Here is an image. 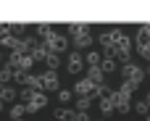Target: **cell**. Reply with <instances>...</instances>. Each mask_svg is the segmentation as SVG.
<instances>
[{
	"instance_id": "24",
	"label": "cell",
	"mask_w": 150,
	"mask_h": 121,
	"mask_svg": "<svg viewBox=\"0 0 150 121\" xmlns=\"http://www.w3.org/2000/svg\"><path fill=\"white\" fill-rule=\"evenodd\" d=\"M87 24H69V32L74 34V37H79V34H87Z\"/></svg>"
},
{
	"instance_id": "34",
	"label": "cell",
	"mask_w": 150,
	"mask_h": 121,
	"mask_svg": "<svg viewBox=\"0 0 150 121\" xmlns=\"http://www.w3.org/2000/svg\"><path fill=\"white\" fill-rule=\"evenodd\" d=\"M148 74H150V69H148Z\"/></svg>"
},
{
	"instance_id": "6",
	"label": "cell",
	"mask_w": 150,
	"mask_h": 121,
	"mask_svg": "<svg viewBox=\"0 0 150 121\" xmlns=\"http://www.w3.org/2000/svg\"><path fill=\"white\" fill-rule=\"evenodd\" d=\"M82 66H84V58H82L79 53H71V55H69V61H66L69 74H79V71H82Z\"/></svg>"
},
{
	"instance_id": "20",
	"label": "cell",
	"mask_w": 150,
	"mask_h": 121,
	"mask_svg": "<svg viewBox=\"0 0 150 121\" xmlns=\"http://www.w3.org/2000/svg\"><path fill=\"white\" fill-rule=\"evenodd\" d=\"M24 113H26V105H24V103H13V105H11V121L21 119Z\"/></svg>"
},
{
	"instance_id": "8",
	"label": "cell",
	"mask_w": 150,
	"mask_h": 121,
	"mask_svg": "<svg viewBox=\"0 0 150 121\" xmlns=\"http://www.w3.org/2000/svg\"><path fill=\"white\" fill-rule=\"evenodd\" d=\"M16 98H18V90H16V87H11V84H0V100H3V103H11V105H13Z\"/></svg>"
},
{
	"instance_id": "21",
	"label": "cell",
	"mask_w": 150,
	"mask_h": 121,
	"mask_svg": "<svg viewBox=\"0 0 150 121\" xmlns=\"http://www.w3.org/2000/svg\"><path fill=\"white\" fill-rule=\"evenodd\" d=\"M74 45L82 47V50L90 47V45H92V34H79V37H74Z\"/></svg>"
},
{
	"instance_id": "26",
	"label": "cell",
	"mask_w": 150,
	"mask_h": 121,
	"mask_svg": "<svg viewBox=\"0 0 150 121\" xmlns=\"http://www.w3.org/2000/svg\"><path fill=\"white\" fill-rule=\"evenodd\" d=\"M71 98H74V90H58V100H61L63 105H66Z\"/></svg>"
},
{
	"instance_id": "14",
	"label": "cell",
	"mask_w": 150,
	"mask_h": 121,
	"mask_svg": "<svg viewBox=\"0 0 150 121\" xmlns=\"http://www.w3.org/2000/svg\"><path fill=\"white\" fill-rule=\"evenodd\" d=\"M13 76H16V69H13L11 63H5V66L0 69V84H8Z\"/></svg>"
},
{
	"instance_id": "1",
	"label": "cell",
	"mask_w": 150,
	"mask_h": 121,
	"mask_svg": "<svg viewBox=\"0 0 150 121\" xmlns=\"http://www.w3.org/2000/svg\"><path fill=\"white\" fill-rule=\"evenodd\" d=\"M121 76H124L127 82H134V84H140V82L145 79V71H142L137 63H127V66H121Z\"/></svg>"
},
{
	"instance_id": "16",
	"label": "cell",
	"mask_w": 150,
	"mask_h": 121,
	"mask_svg": "<svg viewBox=\"0 0 150 121\" xmlns=\"http://www.w3.org/2000/svg\"><path fill=\"white\" fill-rule=\"evenodd\" d=\"M34 63H37V61H34V58H32V55H24V58H21V61H18V66H16V71H24V74H29V71H32V66H34Z\"/></svg>"
},
{
	"instance_id": "23",
	"label": "cell",
	"mask_w": 150,
	"mask_h": 121,
	"mask_svg": "<svg viewBox=\"0 0 150 121\" xmlns=\"http://www.w3.org/2000/svg\"><path fill=\"white\" fill-rule=\"evenodd\" d=\"M34 92H37V90H29V87H24V90H18V100H21L24 105H29V103H32V98H34Z\"/></svg>"
},
{
	"instance_id": "4",
	"label": "cell",
	"mask_w": 150,
	"mask_h": 121,
	"mask_svg": "<svg viewBox=\"0 0 150 121\" xmlns=\"http://www.w3.org/2000/svg\"><path fill=\"white\" fill-rule=\"evenodd\" d=\"M95 92V84L90 82V79H79L76 84H74V95H79V98H90Z\"/></svg>"
},
{
	"instance_id": "19",
	"label": "cell",
	"mask_w": 150,
	"mask_h": 121,
	"mask_svg": "<svg viewBox=\"0 0 150 121\" xmlns=\"http://www.w3.org/2000/svg\"><path fill=\"white\" fill-rule=\"evenodd\" d=\"M45 66H47V71H58V66H61V55H58V53H50L47 61H45Z\"/></svg>"
},
{
	"instance_id": "33",
	"label": "cell",
	"mask_w": 150,
	"mask_h": 121,
	"mask_svg": "<svg viewBox=\"0 0 150 121\" xmlns=\"http://www.w3.org/2000/svg\"><path fill=\"white\" fill-rule=\"evenodd\" d=\"M145 121H150V116H148V119H145Z\"/></svg>"
},
{
	"instance_id": "22",
	"label": "cell",
	"mask_w": 150,
	"mask_h": 121,
	"mask_svg": "<svg viewBox=\"0 0 150 121\" xmlns=\"http://www.w3.org/2000/svg\"><path fill=\"white\" fill-rule=\"evenodd\" d=\"M84 61L90 63V69H100V63H103L100 53H87V55H84Z\"/></svg>"
},
{
	"instance_id": "32",
	"label": "cell",
	"mask_w": 150,
	"mask_h": 121,
	"mask_svg": "<svg viewBox=\"0 0 150 121\" xmlns=\"http://www.w3.org/2000/svg\"><path fill=\"white\" fill-rule=\"evenodd\" d=\"M16 121H24V119H16Z\"/></svg>"
},
{
	"instance_id": "3",
	"label": "cell",
	"mask_w": 150,
	"mask_h": 121,
	"mask_svg": "<svg viewBox=\"0 0 150 121\" xmlns=\"http://www.w3.org/2000/svg\"><path fill=\"white\" fill-rule=\"evenodd\" d=\"M129 50H132V40H129L124 32L116 29V47H113V55H116V53H129Z\"/></svg>"
},
{
	"instance_id": "7",
	"label": "cell",
	"mask_w": 150,
	"mask_h": 121,
	"mask_svg": "<svg viewBox=\"0 0 150 121\" xmlns=\"http://www.w3.org/2000/svg\"><path fill=\"white\" fill-rule=\"evenodd\" d=\"M45 105H47V95H45V92H34L32 103L26 105V113H34V111H40V108H45Z\"/></svg>"
},
{
	"instance_id": "12",
	"label": "cell",
	"mask_w": 150,
	"mask_h": 121,
	"mask_svg": "<svg viewBox=\"0 0 150 121\" xmlns=\"http://www.w3.org/2000/svg\"><path fill=\"white\" fill-rule=\"evenodd\" d=\"M29 55H32L34 61H47V55H50V50H47V45L42 42V45H37V47H34V50H32Z\"/></svg>"
},
{
	"instance_id": "31",
	"label": "cell",
	"mask_w": 150,
	"mask_h": 121,
	"mask_svg": "<svg viewBox=\"0 0 150 121\" xmlns=\"http://www.w3.org/2000/svg\"><path fill=\"white\" fill-rule=\"evenodd\" d=\"M3 105H5V103H3V100H0V111H3Z\"/></svg>"
},
{
	"instance_id": "18",
	"label": "cell",
	"mask_w": 150,
	"mask_h": 121,
	"mask_svg": "<svg viewBox=\"0 0 150 121\" xmlns=\"http://www.w3.org/2000/svg\"><path fill=\"white\" fill-rule=\"evenodd\" d=\"M100 69H103V74H113L116 71V58L113 55H105L103 63H100Z\"/></svg>"
},
{
	"instance_id": "25",
	"label": "cell",
	"mask_w": 150,
	"mask_h": 121,
	"mask_svg": "<svg viewBox=\"0 0 150 121\" xmlns=\"http://www.w3.org/2000/svg\"><path fill=\"white\" fill-rule=\"evenodd\" d=\"M92 100H95L92 95H90V98H79V100H76V108H79V111H90V105H92Z\"/></svg>"
},
{
	"instance_id": "10",
	"label": "cell",
	"mask_w": 150,
	"mask_h": 121,
	"mask_svg": "<svg viewBox=\"0 0 150 121\" xmlns=\"http://www.w3.org/2000/svg\"><path fill=\"white\" fill-rule=\"evenodd\" d=\"M42 90H58V74L55 71H45L42 74Z\"/></svg>"
},
{
	"instance_id": "13",
	"label": "cell",
	"mask_w": 150,
	"mask_h": 121,
	"mask_svg": "<svg viewBox=\"0 0 150 121\" xmlns=\"http://www.w3.org/2000/svg\"><path fill=\"white\" fill-rule=\"evenodd\" d=\"M87 79H90L95 87H100L103 79H105V74H103V69H90V71H87Z\"/></svg>"
},
{
	"instance_id": "15",
	"label": "cell",
	"mask_w": 150,
	"mask_h": 121,
	"mask_svg": "<svg viewBox=\"0 0 150 121\" xmlns=\"http://www.w3.org/2000/svg\"><path fill=\"white\" fill-rule=\"evenodd\" d=\"M55 119L58 121H76V111H71V108H58V111H55Z\"/></svg>"
},
{
	"instance_id": "30",
	"label": "cell",
	"mask_w": 150,
	"mask_h": 121,
	"mask_svg": "<svg viewBox=\"0 0 150 121\" xmlns=\"http://www.w3.org/2000/svg\"><path fill=\"white\" fill-rule=\"evenodd\" d=\"M145 103H148V105H150V92H148V95H145Z\"/></svg>"
},
{
	"instance_id": "29",
	"label": "cell",
	"mask_w": 150,
	"mask_h": 121,
	"mask_svg": "<svg viewBox=\"0 0 150 121\" xmlns=\"http://www.w3.org/2000/svg\"><path fill=\"white\" fill-rule=\"evenodd\" d=\"M76 121H90V113L87 111H76Z\"/></svg>"
},
{
	"instance_id": "2",
	"label": "cell",
	"mask_w": 150,
	"mask_h": 121,
	"mask_svg": "<svg viewBox=\"0 0 150 121\" xmlns=\"http://www.w3.org/2000/svg\"><path fill=\"white\" fill-rule=\"evenodd\" d=\"M45 45H47L50 53H63V50L69 47V40H66L63 34H53L50 40H45Z\"/></svg>"
},
{
	"instance_id": "5",
	"label": "cell",
	"mask_w": 150,
	"mask_h": 121,
	"mask_svg": "<svg viewBox=\"0 0 150 121\" xmlns=\"http://www.w3.org/2000/svg\"><path fill=\"white\" fill-rule=\"evenodd\" d=\"M100 45L105 47V55H113V47H116V29H113V32H103V34H100Z\"/></svg>"
},
{
	"instance_id": "17",
	"label": "cell",
	"mask_w": 150,
	"mask_h": 121,
	"mask_svg": "<svg viewBox=\"0 0 150 121\" xmlns=\"http://www.w3.org/2000/svg\"><path fill=\"white\" fill-rule=\"evenodd\" d=\"M100 111H103L105 116L116 111V100H113V95H108V98H103V100H100Z\"/></svg>"
},
{
	"instance_id": "9",
	"label": "cell",
	"mask_w": 150,
	"mask_h": 121,
	"mask_svg": "<svg viewBox=\"0 0 150 121\" xmlns=\"http://www.w3.org/2000/svg\"><path fill=\"white\" fill-rule=\"evenodd\" d=\"M113 100H116V111L119 113H129V95H124L119 90V92H113Z\"/></svg>"
},
{
	"instance_id": "27",
	"label": "cell",
	"mask_w": 150,
	"mask_h": 121,
	"mask_svg": "<svg viewBox=\"0 0 150 121\" xmlns=\"http://www.w3.org/2000/svg\"><path fill=\"white\" fill-rule=\"evenodd\" d=\"M134 90H137V84H134V82H127V79H124V84H121V92L132 98V92H134Z\"/></svg>"
},
{
	"instance_id": "11",
	"label": "cell",
	"mask_w": 150,
	"mask_h": 121,
	"mask_svg": "<svg viewBox=\"0 0 150 121\" xmlns=\"http://www.w3.org/2000/svg\"><path fill=\"white\" fill-rule=\"evenodd\" d=\"M0 45H5V47H11V50H13V47L18 45V37H13L11 32H5V29L0 26Z\"/></svg>"
},
{
	"instance_id": "28",
	"label": "cell",
	"mask_w": 150,
	"mask_h": 121,
	"mask_svg": "<svg viewBox=\"0 0 150 121\" xmlns=\"http://www.w3.org/2000/svg\"><path fill=\"white\" fill-rule=\"evenodd\" d=\"M134 111H137V113H142V116H145V113H148V111H150V105H148V103H145V100H140V103H137V105H134Z\"/></svg>"
}]
</instances>
